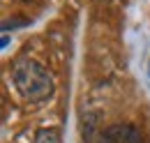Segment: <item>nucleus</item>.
Returning a JSON list of instances; mask_svg holds the SVG:
<instances>
[{"label":"nucleus","instance_id":"obj_2","mask_svg":"<svg viewBox=\"0 0 150 143\" xmlns=\"http://www.w3.org/2000/svg\"><path fill=\"white\" fill-rule=\"evenodd\" d=\"M102 143H143V136L134 125L118 122L102 132Z\"/></svg>","mask_w":150,"mask_h":143},{"label":"nucleus","instance_id":"obj_3","mask_svg":"<svg viewBox=\"0 0 150 143\" xmlns=\"http://www.w3.org/2000/svg\"><path fill=\"white\" fill-rule=\"evenodd\" d=\"M35 143H60V132L53 127H42L35 134Z\"/></svg>","mask_w":150,"mask_h":143},{"label":"nucleus","instance_id":"obj_1","mask_svg":"<svg viewBox=\"0 0 150 143\" xmlns=\"http://www.w3.org/2000/svg\"><path fill=\"white\" fill-rule=\"evenodd\" d=\"M12 81L28 102H46L53 95V76L33 58H16L12 65Z\"/></svg>","mask_w":150,"mask_h":143}]
</instances>
